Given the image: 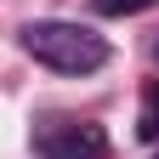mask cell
Returning a JSON list of instances; mask_svg holds the SVG:
<instances>
[{
  "label": "cell",
  "mask_w": 159,
  "mask_h": 159,
  "mask_svg": "<svg viewBox=\"0 0 159 159\" xmlns=\"http://www.w3.org/2000/svg\"><path fill=\"white\" fill-rule=\"evenodd\" d=\"M17 46H23L34 63H46L57 74H97L108 63V40L80 29V23H63V17H40L17 34Z\"/></svg>",
  "instance_id": "cell-1"
},
{
  "label": "cell",
  "mask_w": 159,
  "mask_h": 159,
  "mask_svg": "<svg viewBox=\"0 0 159 159\" xmlns=\"http://www.w3.org/2000/svg\"><path fill=\"white\" fill-rule=\"evenodd\" d=\"M34 153L40 159H102L108 153V131L102 125H80V119H51L34 131Z\"/></svg>",
  "instance_id": "cell-2"
},
{
  "label": "cell",
  "mask_w": 159,
  "mask_h": 159,
  "mask_svg": "<svg viewBox=\"0 0 159 159\" xmlns=\"http://www.w3.org/2000/svg\"><path fill=\"white\" fill-rule=\"evenodd\" d=\"M136 136L142 142H159V80L142 85V114H136Z\"/></svg>",
  "instance_id": "cell-3"
},
{
  "label": "cell",
  "mask_w": 159,
  "mask_h": 159,
  "mask_svg": "<svg viewBox=\"0 0 159 159\" xmlns=\"http://www.w3.org/2000/svg\"><path fill=\"white\" fill-rule=\"evenodd\" d=\"M148 6H159V0H97L102 17H131V11H148Z\"/></svg>",
  "instance_id": "cell-4"
},
{
  "label": "cell",
  "mask_w": 159,
  "mask_h": 159,
  "mask_svg": "<svg viewBox=\"0 0 159 159\" xmlns=\"http://www.w3.org/2000/svg\"><path fill=\"white\" fill-rule=\"evenodd\" d=\"M153 57H159V40H153Z\"/></svg>",
  "instance_id": "cell-5"
}]
</instances>
